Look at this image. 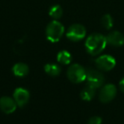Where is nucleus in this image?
<instances>
[{
  "mask_svg": "<svg viewBox=\"0 0 124 124\" xmlns=\"http://www.w3.org/2000/svg\"><path fill=\"white\" fill-rule=\"evenodd\" d=\"M102 123V119L101 117L98 116H94L89 118L88 121V124H101Z\"/></svg>",
  "mask_w": 124,
  "mask_h": 124,
  "instance_id": "nucleus-17",
  "label": "nucleus"
},
{
  "mask_svg": "<svg viewBox=\"0 0 124 124\" xmlns=\"http://www.w3.org/2000/svg\"><path fill=\"white\" fill-rule=\"evenodd\" d=\"M65 33L64 25L58 21L54 20L48 24L46 27V37L50 42H58Z\"/></svg>",
  "mask_w": 124,
  "mask_h": 124,
  "instance_id": "nucleus-2",
  "label": "nucleus"
},
{
  "mask_svg": "<svg viewBox=\"0 0 124 124\" xmlns=\"http://www.w3.org/2000/svg\"><path fill=\"white\" fill-rule=\"evenodd\" d=\"M95 90L96 89L93 88V87L90 86V85H87V86L84 87V88L83 89V90L81 91L80 96H81V98L83 99V101H91L94 97V95H95Z\"/></svg>",
  "mask_w": 124,
  "mask_h": 124,
  "instance_id": "nucleus-12",
  "label": "nucleus"
},
{
  "mask_svg": "<svg viewBox=\"0 0 124 124\" xmlns=\"http://www.w3.org/2000/svg\"><path fill=\"white\" fill-rule=\"evenodd\" d=\"M48 14H49V16L51 18H53L54 20H59L60 18H61L63 15V10L61 6L59 4L53 5L49 8V10H48Z\"/></svg>",
  "mask_w": 124,
  "mask_h": 124,
  "instance_id": "nucleus-15",
  "label": "nucleus"
},
{
  "mask_svg": "<svg viewBox=\"0 0 124 124\" xmlns=\"http://www.w3.org/2000/svg\"><path fill=\"white\" fill-rule=\"evenodd\" d=\"M101 25L106 30L111 29L113 27V25H114V21H113V18L111 17V15H109V14L103 15L102 18H101Z\"/></svg>",
  "mask_w": 124,
  "mask_h": 124,
  "instance_id": "nucleus-16",
  "label": "nucleus"
},
{
  "mask_svg": "<svg viewBox=\"0 0 124 124\" xmlns=\"http://www.w3.org/2000/svg\"><path fill=\"white\" fill-rule=\"evenodd\" d=\"M119 88L121 90V91H123L124 93V77L121 79V81L119 82Z\"/></svg>",
  "mask_w": 124,
  "mask_h": 124,
  "instance_id": "nucleus-18",
  "label": "nucleus"
},
{
  "mask_svg": "<svg viewBox=\"0 0 124 124\" xmlns=\"http://www.w3.org/2000/svg\"><path fill=\"white\" fill-rule=\"evenodd\" d=\"M106 37L107 44L113 46H122L124 45V35L120 31H113L110 32Z\"/></svg>",
  "mask_w": 124,
  "mask_h": 124,
  "instance_id": "nucleus-10",
  "label": "nucleus"
},
{
  "mask_svg": "<svg viewBox=\"0 0 124 124\" xmlns=\"http://www.w3.org/2000/svg\"><path fill=\"white\" fill-rule=\"evenodd\" d=\"M12 71L16 77H25L29 73V67L24 62H17L12 68Z\"/></svg>",
  "mask_w": 124,
  "mask_h": 124,
  "instance_id": "nucleus-11",
  "label": "nucleus"
},
{
  "mask_svg": "<svg viewBox=\"0 0 124 124\" xmlns=\"http://www.w3.org/2000/svg\"><path fill=\"white\" fill-rule=\"evenodd\" d=\"M17 104L14 98L3 96L0 98V110L5 114H11L16 110Z\"/></svg>",
  "mask_w": 124,
  "mask_h": 124,
  "instance_id": "nucleus-9",
  "label": "nucleus"
},
{
  "mask_svg": "<svg viewBox=\"0 0 124 124\" xmlns=\"http://www.w3.org/2000/svg\"><path fill=\"white\" fill-rule=\"evenodd\" d=\"M44 71L50 76H58L61 72V69L58 64L48 63L44 66Z\"/></svg>",
  "mask_w": 124,
  "mask_h": 124,
  "instance_id": "nucleus-14",
  "label": "nucleus"
},
{
  "mask_svg": "<svg viewBox=\"0 0 124 124\" xmlns=\"http://www.w3.org/2000/svg\"><path fill=\"white\" fill-rule=\"evenodd\" d=\"M13 98L16 102L17 106L22 107L24 106L30 99V94L27 90L24 88H17L15 90L13 94Z\"/></svg>",
  "mask_w": 124,
  "mask_h": 124,
  "instance_id": "nucleus-8",
  "label": "nucleus"
},
{
  "mask_svg": "<svg viewBox=\"0 0 124 124\" xmlns=\"http://www.w3.org/2000/svg\"><path fill=\"white\" fill-rule=\"evenodd\" d=\"M116 87L113 84H107L101 88L99 94V99L101 102L108 103L116 95Z\"/></svg>",
  "mask_w": 124,
  "mask_h": 124,
  "instance_id": "nucleus-7",
  "label": "nucleus"
},
{
  "mask_svg": "<svg viewBox=\"0 0 124 124\" xmlns=\"http://www.w3.org/2000/svg\"><path fill=\"white\" fill-rule=\"evenodd\" d=\"M66 75L71 82L74 84H79L86 80L87 69H85L80 64L74 63L68 68Z\"/></svg>",
  "mask_w": 124,
  "mask_h": 124,
  "instance_id": "nucleus-3",
  "label": "nucleus"
},
{
  "mask_svg": "<svg viewBox=\"0 0 124 124\" xmlns=\"http://www.w3.org/2000/svg\"><path fill=\"white\" fill-rule=\"evenodd\" d=\"M116 59L111 55H101L95 59V65L101 71H110L116 66Z\"/></svg>",
  "mask_w": 124,
  "mask_h": 124,
  "instance_id": "nucleus-6",
  "label": "nucleus"
},
{
  "mask_svg": "<svg viewBox=\"0 0 124 124\" xmlns=\"http://www.w3.org/2000/svg\"><path fill=\"white\" fill-rule=\"evenodd\" d=\"M86 80L88 85L92 86L94 89H98L101 87L105 83V77L101 72L94 69H87Z\"/></svg>",
  "mask_w": 124,
  "mask_h": 124,
  "instance_id": "nucleus-4",
  "label": "nucleus"
},
{
  "mask_svg": "<svg viewBox=\"0 0 124 124\" xmlns=\"http://www.w3.org/2000/svg\"><path fill=\"white\" fill-rule=\"evenodd\" d=\"M71 60H72V57H71V54L68 51L62 50L60 52H59L58 54H57V61L60 63L63 64V65L70 64Z\"/></svg>",
  "mask_w": 124,
  "mask_h": 124,
  "instance_id": "nucleus-13",
  "label": "nucleus"
},
{
  "mask_svg": "<svg viewBox=\"0 0 124 124\" xmlns=\"http://www.w3.org/2000/svg\"><path fill=\"white\" fill-rule=\"evenodd\" d=\"M107 45L106 37L100 33H94L88 36L85 41L86 51L92 56L99 55Z\"/></svg>",
  "mask_w": 124,
  "mask_h": 124,
  "instance_id": "nucleus-1",
  "label": "nucleus"
},
{
  "mask_svg": "<svg viewBox=\"0 0 124 124\" xmlns=\"http://www.w3.org/2000/svg\"><path fill=\"white\" fill-rule=\"evenodd\" d=\"M86 28L81 24L71 25L66 32V37L71 41H79L86 36Z\"/></svg>",
  "mask_w": 124,
  "mask_h": 124,
  "instance_id": "nucleus-5",
  "label": "nucleus"
}]
</instances>
